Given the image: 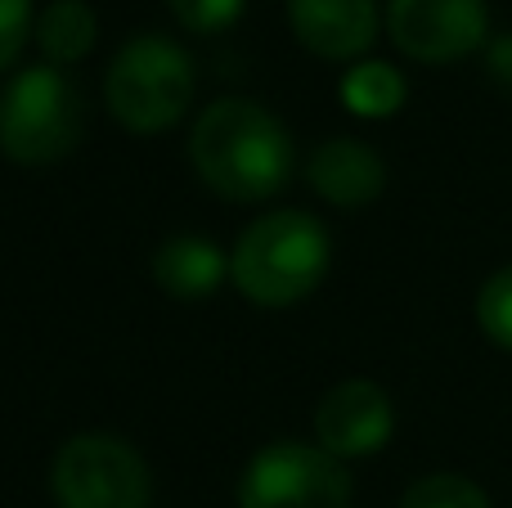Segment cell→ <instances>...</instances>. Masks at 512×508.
Listing matches in <instances>:
<instances>
[{
  "instance_id": "9a60e30c",
  "label": "cell",
  "mask_w": 512,
  "mask_h": 508,
  "mask_svg": "<svg viewBox=\"0 0 512 508\" xmlns=\"http://www.w3.org/2000/svg\"><path fill=\"white\" fill-rule=\"evenodd\" d=\"M477 324L495 347L512 351V266L495 270L477 293Z\"/></svg>"
},
{
  "instance_id": "277c9868",
  "label": "cell",
  "mask_w": 512,
  "mask_h": 508,
  "mask_svg": "<svg viewBox=\"0 0 512 508\" xmlns=\"http://www.w3.org/2000/svg\"><path fill=\"white\" fill-rule=\"evenodd\" d=\"M86 131V99L54 63L23 68L0 95V153L23 167L63 162Z\"/></svg>"
},
{
  "instance_id": "7c38bea8",
  "label": "cell",
  "mask_w": 512,
  "mask_h": 508,
  "mask_svg": "<svg viewBox=\"0 0 512 508\" xmlns=\"http://www.w3.org/2000/svg\"><path fill=\"white\" fill-rule=\"evenodd\" d=\"M95 36H99V18L86 0H54V5L36 18V45H41V54L54 68L81 63L95 50Z\"/></svg>"
},
{
  "instance_id": "ac0fdd59",
  "label": "cell",
  "mask_w": 512,
  "mask_h": 508,
  "mask_svg": "<svg viewBox=\"0 0 512 508\" xmlns=\"http://www.w3.org/2000/svg\"><path fill=\"white\" fill-rule=\"evenodd\" d=\"M490 72H495V81L512 86V36H499V41L490 45Z\"/></svg>"
},
{
  "instance_id": "3957f363",
  "label": "cell",
  "mask_w": 512,
  "mask_h": 508,
  "mask_svg": "<svg viewBox=\"0 0 512 508\" xmlns=\"http://www.w3.org/2000/svg\"><path fill=\"white\" fill-rule=\"evenodd\" d=\"M104 104L126 131L158 135L194 104V59L162 32H140L113 54Z\"/></svg>"
},
{
  "instance_id": "6da1fadb",
  "label": "cell",
  "mask_w": 512,
  "mask_h": 508,
  "mask_svg": "<svg viewBox=\"0 0 512 508\" xmlns=\"http://www.w3.org/2000/svg\"><path fill=\"white\" fill-rule=\"evenodd\" d=\"M189 158L212 194L230 203H261L288 185L292 135L265 104L230 95L198 113Z\"/></svg>"
},
{
  "instance_id": "4fadbf2b",
  "label": "cell",
  "mask_w": 512,
  "mask_h": 508,
  "mask_svg": "<svg viewBox=\"0 0 512 508\" xmlns=\"http://www.w3.org/2000/svg\"><path fill=\"white\" fill-rule=\"evenodd\" d=\"M337 95H342L346 113L364 117V122H387V117H396L400 108H405L409 86L391 63L369 59V63H355V68L346 72Z\"/></svg>"
},
{
  "instance_id": "5bb4252c",
  "label": "cell",
  "mask_w": 512,
  "mask_h": 508,
  "mask_svg": "<svg viewBox=\"0 0 512 508\" xmlns=\"http://www.w3.org/2000/svg\"><path fill=\"white\" fill-rule=\"evenodd\" d=\"M400 508H490V495L472 477L427 473L400 495Z\"/></svg>"
},
{
  "instance_id": "5b68a950",
  "label": "cell",
  "mask_w": 512,
  "mask_h": 508,
  "mask_svg": "<svg viewBox=\"0 0 512 508\" xmlns=\"http://www.w3.org/2000/svg\"><path fill=\"white\" fill-rule=\"evenodd\" d=\"M59 508H149V464L108 432H77L63 441L50 468Z\"/></svg>"
},
{
  "instance_id": "52a82bcc",
  "label": "cell",
  "mask_w": 512,
  "mask_h": 508,
  "mask_svg": "<svg viewBox=\"0 0 512 508\" xmlns=\"http://www.w3.org/2000/svg\"><path fill=\"white\" fill-rule=\"evenodd\" d=\"M387 32L418 63H454L486 45V0H391Z\"/></svg>"
},
{
  "instance_id": "30bf717a",
  "label": "cell",
  "mask_w": 512,
  "mask_h": 508,
  "mask_svg": "<svg viewBox=\"0 0 512 508\" xmlns=\"http://www.w3.org/2000/svg\"><path fill=\"white\" fill-rule=\"evenodd\" d=\"M306 180L324 203L333 207H364L387 189V162L369 149L364 140L351 135H333L315 149L306 167Z\"/></svg>"
},
{
  "instance_id": "7a4b0ae2",
  "label": "cell",
  "mask_w": 512,
  "mask_h": 508,
  "mask_svg": "<svg viewBox=\"0 0 512 508\" xmlns=\"http://www.w3.org/2000/svg\"><path fill=\"white\" fill-rule=\"evenodd\" d=\"M333 243L310 212H270L256 216L230 252V279L256 306L306 302L328 275Z\"/></svg>"
},
{
  "instance_id": "e0dca14e",
  "label": "cell",
  "mask_w": 512,
  "mask_h": 508,
  "mask_svg": "<svg viewBox=\"0 0 512 508\" xmlns=\"http://www.w3.org/2000/svg\"><path fill=\"white\" fill-rule=\"evenodd\" d=\"M32 36V0H0V72L14 68Z\"/></svg>"
},
{
  "instance_id": "8fae6325",
  "label": "cell",
  "mask_w": 512,
  "mask_h": 508,
  "mask_svg": "<svg viewBox=\"0 0 512 508\" xmlns=\"http://www.w3.org/2000/svg\"><path fill=\"white\" fill-rule=\"evenodd\" d=\"M153 279L176 302H203L230 279V257L203 234H176L153 257Z\"/></svg>"
},
{
  "instance_id": "2e32d148",
  "label": "cell",
  "mask_w": 512,
  "mask_h": 508,
  "mask_svg": "<svg viewBox=\"0 0 512 508\" xmlns=\"http://www.w3.org/2000/svg\"><path fill=\"white\" fill-rule=\"evenodd\" d=\"M171 14L180 18V27L198 36H212V32H225V27L239 23V14L248 9V0H167Z\"/></svg>"
},
{
  "instance_id": "ba28073f",
  "label": "cell",
  "mask_w": 512,
  "mask_h": 508,
  "mask_svg": "<svg viewBox=\"0 0 512 508\" xmlns=\"http://www.w3.org/2000/svg\"><path fill=\"white\" fill-rule=\"evenodd\" d=\"M396 432V405L387 387L369 378H346L328 387L315 405V446L333 459H364L378 455Z\"/></svg>"
},
{
  "instance_id": "9c48e42d",
  "label": "cell",
  "mask_w": 512,
  "mask_h": 508,
  "mask_svg": "<svg viewBox=\"0 0 512 508\" xmlns=\"http://www.w3.org/2000/svg\"><path fill=\"white\" fill-rule=\"evenodd\" d=\"M288 23L319 59H360L378 41V0H288Z\"/></svg>"
},
{
  "instance_id": "8992f818",
  "label": "cell",
  "mask_w": 512,
  "mask_h": 508,
  "mask_svg": "<svg viewBox=\"0 0 512 508\" xmlns=\"http://www.w3.org/2000/svg\"><path fill=\"white\" fill-rule=\"evenodd\" d=\"M355 482L319 446L274 441L243 468L239 508H351Z\"/></svg>"
}]
</instances>
